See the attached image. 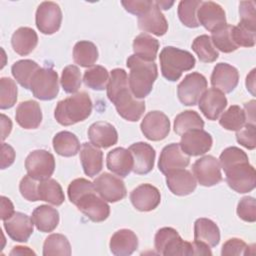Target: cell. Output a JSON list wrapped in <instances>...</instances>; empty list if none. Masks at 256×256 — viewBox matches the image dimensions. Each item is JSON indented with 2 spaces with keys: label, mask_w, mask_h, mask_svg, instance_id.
I'll use <instances>...</instances> for the list:
<instances>
[{
  "label": "cell",
  "mask_w": 256,
  "mask_h": 256,
  "mask_svg": "<svg viewBox=\"0 0 256 256\" xmlns=\"http://www.w3.org/2000/svg\"><path fill=\"white\" fill-rule=\"evenodd\" d=\"M88 137L91 144L104 149L115 145L118 141V133L115 127L104 121L93 123L88 129Z\"/></svg>",
  "instance_id": "25"
},
{
  "label": "cell",
  "mask_w": 256,
  "mask_h": 256,
  "mask_svg": "<svg viewBox=\"0 0 256 256\" xmlns=\"http://www.w3.org/2000/svg\"><path fill=\"white\" fill-rule=\"evenodd\" d=\"M256 27L239 22L237 26H233L232 36L235 44L239 47H253L255 45Z\"/></svg>",
  "instance_id": "46"
},
{
  "label": "cell",
  "mask_w": 256,
  "mask_h": 256,
  "mask_svg": "<svg viewBox=\"0 0 256 256\" xmlns=\"http://www.w3.org/2000/svg\"><path fill=\"white\" fill-rule=\"evenodd\" d=\"M204 127V121L200 115L193 110H186L181 112L175 117L174 120V131L178 135H183L185 132L202 129Z\"/></svg>",
  "instance_id": "38"
},
{
  "label": "cell",
  "mask_w": 256,
  "mask_h": 256,
  "mask_svg": "<svg viewBox=\"0 0 256 256\" xmlns=\"http://www.w3.org/2000/svg\"><path fill=\"white\" fill-rule=\"evenodd\" d=\"M224 172L228 186L237 193H247L255 188L256 172L249 160L232 164Z\"/></svg>",
  "instance_id": "7"
},
{
  "label": "cell",
  "mask_w": 256,
  "mask_h": 256,
  "mask_svg": "<svg viewBox=\"0 0 256 256\" xmlns=\"http://www.w3.org/2000/svg\"><path fill=\"white\" fill-rule=\"evenodd\" d=\"M1 127H2V137H1V139H2V141H4L12 130L11 120H10V118H8L4 114H1Z\"/></svg>",
  "instance_id": "56"
},
{
  "label": "cell",
  "mask_w": 256,
  "mask_h": 256,
  "mask_svg": "<svg viewBox=\"0 0 256 256\" xmlns=\"http://www.w3.org/2000/svg\"><path fill=\"white\" fill-rule=\"evenodd\" d=\"M237 142L243 147L253 150L256 147V128L255 124L246 123L240 130L236 131Z\"/></svg>",
  "instance_id": "49"
},
{
  "label": "cell",
  "mask_w": 256,
  "mask_h": 256,
  "mask_svg": "<svg viewBox=\"0 0 256 256\" xmlns=\"http://www.w3.org/2000/svg\"><path fill=\"white\" fill-rule=\"evenodd\" d=\"M92 112V101L86 92H77L56 105L54 117L56 121L69 126L87 119Z\"/></svg>",
  "instance_id": "4"
},
{
  "label": "cell",
  "mask_w": 256,
  "mask_h": 256,
  "mask_svg": "<svg viewBox=\"0 0 256 256\" xmlns=\"http://www.w3.org/2000/svg\"><path fill=\"white\" fill-rule=\"evenodd\" d=\"M249 246L239 238H231L227 240L221 250L222 256H230V255H246L248 254Z\"/></svg>",
  "instance_id": "51"
},
{
  "label": "cell",
  "mask_w": 256,
  "mask_h": 256,
  "mask_svg": "<svg viewBox=\"0 0 256 256\" xmlns=\"http://www.w3.org/2000/svg\"><path fill=\"white\" fill-rule=\"evenodd\" d=\"M98 59L96 45L87 40L78 41L73 48V60L81 67H92Z\"/></svg>",
  "instance_id": "36"
},
{
  "label": "cell",
  "mask_w": 256,
  "mask_h": 256,
  "mask_svg": "<svg viewBox=\"0 0 256 256\" xmlns=\"http://www.w3.org/2000/svg\"><path fill=\"white\" fill-rule=\"evenodd\" d=\"M109 247L114 255L128 256L137 249L138 238L132 230L120 229L112 235Z\"/></svg>",
  "instance_id": "28"
},
{
  "label": "cell",
  "mask_w": 256,
  "mask_h": 256,
  "mask_svg": "<svg viewBox=\"0 0 256 256\" xmlns=\"http://www.w3.org/2000/svg\"><path fill=\"white\" fill-rule=\"evenodd\" d=\"M161 73L168 81H177L183 72L194 68L195 57L188 51L173 46L164 47L159 55Z\"/></svg>",
  "instance_id": "5"
},
{
  "label": "cell",
  "mask_w": 256,
  "mask_h": 256,
  "mask_svg": "<svg viewBox=\"0 0 256 256\" xmlns=\"http://www.w3.org/2000/svg\"><path fill=\"white\" fill-rule=\"evenodd\" d=\"M108 99L114 104L117 113L127 121H138L145 111V102L138 100L132 94L128 75L124 69L116 68L110 73V79L107 85Z\"/></svg>",
  "instance_id": "1"
},
{
  "label": "cell",
  "mask_w": 256,
  "mask_h": 256,
  "mask_svg": "<svg viewBox=\"0 0 256 256\" xmlns=\"http://www.w3.org/2000/svg\"><path fill=\"white\" fill-rule=\"evenodd\" d=\"M237 215L246 222L256 221V202L251 196L243 197L237 205Z\"/></svg>",
  "instance_id": "48"
},
{
  "label": "cell",
  "mask_w": 256,
  "mask_h": 256,
  "mask_svg": "<svg viewBox=\"0 0 256 256\" xmlns=\"http://www.w3.org/2000/svg\"><path fill=\"white\" fill-rule=\"evenodd\" d=\"M107 168L120 177H126L133 170V157L128 149L117 147L107 154Z\"/></svg>",
  "instance_id": "27"
},
{
  "label": "cell",
  "mask_w": 256,
  "mask_h": 256,
  "mask_svg": "<svg viewBox=\"0 0 256 256\" xmlns=\"http://www.w3.org/2000/svg\"><path fill=\"white\" fill-rule=\"evenodd\" d=\"M157 2V5L159 6L160 9H164V10H167V9H170V7L174 4L173 1L171 2H168V1H156Z\"/></svg>",
  "instance_id": "59"
},
{
  "label": "cell",
  "mask_w": 256,
  "mask_h": 256,
  "mask_svg": "<svg viewBox=\"0 0 256 256\" xmlns=\"http://www.w3.org/2000/svg\"><path fill=\"white\" fill-rule=\"evenodd\" d=\"M80 161L84 173L89 177H94L102 170L103 152L93 144L85 142L81 146Z\"/></svg>",
  "instance_id": "29"
},
{
  "label": "cell",
  "mask_w": 256,
  "mask_h": 256,
  "mask_svg": "<svg viewBox=\"0 0 256 256\" xmlns=\"http://www.w3.org/2000/svg\"><path fill=\"white\" fill-rule=\"evenodd\" d=\"M140 128L148 140L160 141L169 134L170 121L163 112L151 111L144 116Z\"/></svg>",
  "instance_id": "14"
},
{
  "label": "cell",
  "mask_w": 256,
  "mask_h": 256,
  "mask_svg": "<svg viewBox=\"0 0 256 256\" xmlns=\"http://www.w3.org/2000/svg\"><path fill=\"white\" fill-rule=\"evenodd\" d=\"M109 79L110 76L108 70L101 65H95L90 67L84 72L83 75L84 84L88 88L97 91H101L107 88Z\"/></svg>",
  "instance_id": "42"
},
{
  "label": "cell",
  "mask_w": 256,
  "mask_h": 256,
  "mask_svg": "<svg viewBox=\"0 0 256 256\" xmlns=\"http://www.w3.org/2000/svg\"><path fill=\"white\" fill-rule=\"evenodd\" d=\"M138 27L142 31L156 36H163L167 32L168 22L156 1H153L151 7L138 17Z\"/></svg>",
  "instance_id": "23"
},
{
  "label": "cell",
  "mask_w": 256,
  "mask_h": 256,
  "mask_svg": "<svg viewBox=\"0 0 256 256\" xmlns=\"http://www.w3.org/2000/svg\"><path fill=\"white\" fill-rule=\"evenodd\" d=\"M192 170L194 177L202 186L211 187L222 181L219 160L211 155H206L196 160Z\"/></svg>",
  "instance_id": "12"
},
{
  "label": "cell",
  "mask_w": 256,
  "mask_h": 256,
  "mask_svg": "<svg viewBox=\"0 0 256 256\" xmlns=\"http://www.w3.org/2000/svg\"><path fill=\"white\" fill-rule=\"evenodd\" d=\"M38 43L37 33L30 27H20L12 35L11 44L13 50L21 55L26 56L30 54Z\"/></svg>",
  "instance_id": "32"
},
{
  "label": "cell",
  "mask_w": 256,
  "mask_h": 256,
  "mask_svg": "<svg viewBox=\"0 0 256 256\" xmlns=\"http://www.w3.org/2000/svg\"><path fill=\"white\" fill-rule=\"evenodd\" d=\"M130 201L137 210L149 212L157 208L160 204V191L152 184H141L130 193Z\"/></svg>",
  "instance_id": "17"
},
{
  "label": "cell",
  "mask_w": 256,
  "mask_h": 256,
  "mask_svg": "<svg viewBox=\"0 0 256 256\" xmlns=\"http://www.w3.org/2000/svg\"><path fill=\"white\" fill-rule=\"evenodd\" d=\"M158 49L159 41L146 33L139 34L135 37L133 41L134 55L144 61L154 62L157 56Z\"/></svg>",
  "instance_id": "33"
},
{
  "label": "cell",
  "mask_w": 256,
  "mask_h": 256,
  "mask_svg": "<svg viewBox=\"0 0 256 256\" xmlns=\"http://www.w3.org/2000/svg\"><path fill=\"white\" fill-rule=\"evenodd\" d=\"M232 30L233 26L226 23L224 26L213 31L210 38L214 47L223 53H231L237 50L238 46L234 42Z\"/></svg>",
  "instance_id": "41"
},
{
  "label": "cell",
  "mask_w": 256,
  "mask_h": 256,
  "mask_svg": "<svg viewBox=\"0 0 256 256\" xmlns=\"http://www.w3.org/2000/svg\"><path fill=\"white\" fill-rule=\"evenodd\" d=\"M68 198L93 222H102L110 214V207L106 201L96 194L93 182L85 178H77L68 186Z\"/></svg>",
  "instance_id": "2"
},
{
  "label": "cell",
  "mask_w": 256,
  "mask_h": 256,
  "mask_svg": "<svg viewBox=\"0 0 256 256\" xmlns=\"http://www.w3.org/2000/svg\"><path fill=\"white\" fill-rule=\"evenodd\" d=\"M126 65L130 69L128 83L132 94L137 99L145 98L152 91L157 79V65L155 62L144 61L134 54L128 57Z\"/></svg>",
  "instance_id": "3"
},
{
  "label": "cell",
  "mask_w": 256,
  "mask_h": 256,
  "mask_svg": "<svg viewBox=\"0 0 256 256\" xmlns=\"http://www.w3.org/2000/svg\"><path fill=\"white\" fill-rule=\"evenodd\" d=\"M3 225L8 236L17 242H27L34 230L32 218L21 212H15Z\"/></svg>",
  "instance_id": "19"
},
{
  "label": "cell",
  "mask_w": 256,
  "mask_h": 256,
  "mask_svg": "<svg viewBox=\"0 0 256 256\" xmlns=\"http://www.w3.org/2000/svg\"><path fill=\"white\" fill-rule=\"evenodd\" d=\"M246 122L244 110L238 105L230 106L220 117L219 124L226 130L238 131Z\"/></svg>",
  "instance_id": "44"
},
{
  "label": "cell",
  "mask_w": 256,
  "mask_h": 256,
  "mask_svg": "<svg viewBox=\"0 0 256 256\" xmlns=\"http://www.w3.org/2000/svg\"><path fill=\"white\" fill-rule=\"evenodd\" d=\"M52 144L55 152L63 157L75 156L80 150V143L77 136L69 131L57 133L53 137Z\"/></svg>",
  "instance_id": "34"
},
{
  "label": "cell",
  "mask_w": 256,
  "mask_h": 256,
  "mask_svg": "<svg viewBox=\"0 0 256 256\" xmlns=\"http://www.w3.org/2000/svg\"><path fill=\"white\" fill-rule=\"evenodd\" d=\"M194 241L210 248L220 242V230L215 222L208 218H199L194 223Z\"/></svg>",
  "instance_id": "30"
},
{
  "label": "cell",
  "mask_w": 256,
  "mask_h": 256,
  "mask_svg": "<svg viewBox=\"0 0 256 256\" xmlns=\"http://www.w3.org/2000/svg\"><path fill=\"white\" fill-rule=\"evenodd\" d=\"M14 213V206L11 200L5 196H1V219L5 221L9 219Z\"/></svg>",
  "instance_id": "55"
},
{
  "label": "cell",
  "mask_w": 256,
  "mask_h": 256,
  "mask_svg": "<svg viewBox=\"0 0 256 256\" xmlns=\"http://www.w3.org/2000/svg\"><path fill=\"white\" fill-rule=\"evenodd\" d=\"M152 3L153 1L150 0H128L121 2L127 12L134 14L138 17L145 13L151 7Z\"/></svg>",
  "instance_id": "53"
},
{
  "label": "cell",
  "mask_w": 256,
  "mask_h": 256,
  "mask_svg": "<svg viewBox=\"0 0 256 256\" xmlns=\"http://www.w3.org/2000/svg\"><path fill=\"white\" fill-rule=\"evenodd\" d=\"M10 255H35V253L31 249H29V247L16 246L13 247V249L10 252Z\"/></svg>",
  "instance_id": "57"
},
{
  "label": "cell",
  "mask_w": 256,
  "mask_h": 256,
  "mask_svg": "<svg viewBox=\"0 0 256 256\" xmlns=\"http://www.w3.org/2000/svg\"><path fill=\"white\" fill-rule=\"evenodd\" d=\"M17 86L14 80L8 77L0 79V108L8 109L14 106L17 101Z\"/></svg>",
  "instance_id": "47"
},
{
  "label": "cell",
  "mask_w": 256,
  "mask_h": 256,
  "mask_svg": "<svg viewBox=\"0 0 256 256\" xmlns=\"http://www.w3.org/2000/svg\"><path fill=\"white\" fill-rule=\"evenodd\" d=\"M32 221L40 232H52L59 224V212L49 205H40L32 212Z\"/></svg>",
  "instance_id": "31"
},
{
  "label": "cell",
  "mask_w": 256,
  "mask_h": 256,
  "mask_svg": "<svg viewBox=\"0 0 256 256\" xmlns=\"http://www.w3.org/2000/svg\"><path fill=\"white\" fill-rule=\"evenodd\" d=\"M15 160V151L12 146L7 143L1 145V169H5L13 164Z\"/></svg>",
  "instance_id": "54"
},
{
  "label": "cell",
  "mask_w": 256,
  "mask_h": 256,
  "mask_svg": "<svg viewBox=\"0 0 256 256\" xmlns=\"http://www.w3.org/2000/svg\"><path fill=\"white\" fill-rule=\"evenodd\" d=\"M128 150L133 157V172L138 175L148 174L154 167L155 150L145 142H137L132 144Z\"/></svg>",
  "instance_id": "21"
},
{
  "label": "cell",
  "mask_w": 256,
  "mask_h": 256,
  "mask_svg": "<svg viewBox=\"0 0 256 256\" xmlns=\"http://www.w3.org/2000/svg\"><path fill=\"white\" fill-rule=\"evenodd\" d=\"M207 90L206 78L198 73L187 74L177 86L179 101L185 106H194L198 103L202 94Z\"/></svg>",
  "instance_id": "10"
},
{
  "label": "cell",
  "mask_w": 256,
  "mask_h": 256,
  "mask_svg": "<svg viewBox=\"0 0 256 256\" xmlns=\"http://www.w3.org/2000/svg\"><path fill=\"white\" fill-rule=\"evenodd\" d=\"M211 84L223 93L232 92L239 82L238 70L228 63H218L211 74Z\"/></svg>",
  "instance_id": "22"
},
{
  "label": "cell",
  "mask_w": 256,
  "mask_h": 256,
  "mask_svg": "<svg viewBox=\"0 0 256 256\" xmlns=\"http://www.w3.org/2000/svg\"><path fill=\"white\" fill-rule=\"evenodd\" d=\"M37 180L33 179L30 177L28 174L24 176L19 184V190L22 195L26 200L30 202H35L39 201V196H38V183L36 182Z\"/></svg>",
  "instance_id": "50"
},
{
  "label": "cell",
  "mask_w": 256,
  "mask_h": 256,
  "mask_svg": "<svg viewBox=\"0 0 256 256\" xmlns=\"http://www.w3.org/2000/svg\"><path fill=\"white\" fill-rule=\"evenodd\" d=\"M197 19L199 24L210 32H213L226 24L224 9L218 3L213 1H202L197 11Z\"/></svg>",
  "instance_id": "18"
},
{
  "label": "cell",
  "mask_w": 256,
  "mask_h": 256,
  "mask_svg": "<svg viewBox=\"0 0 256 256\" xmlns=\"http://www.w3.org/2000/svg\"><path fill=\"white\" fill-rule=\"evenodd\" d=\"M39 65L30 59L16 61L11 67V73L15 80L25 89H30L32 77L39 69Z\"/></svg>",
  "instance_id": "37"
},
{
  "label": "cell",
  "mask_w": 256,
  "mask_h": 256,
  "mask_svg": "<svg viewBox=\"0 0 256 256\" xmlns=\"http://www.w3.org/2000/svg\"><path fill=\"white\" fill-rule=\"evenodd\" d=\"M43 255L44 256L71 255V246L67 237L59 233L50 234L44 241Z\"/></svg>",
  "instance_id": "39"
},
{
  "label": "cell",
  "mask_w": 256,
  "mask_h": 256,
  "mask_svg": "<svg viewBox=\"0 0 256 256\" xmlns=\"http://www.w3.org/2000/svg\"><path fill=\"white\" fill-rule=\"evenodd\" d=\"M239 14L241 21L248 25L256 27V14L254 1H242L239 4Z\"/></svg>",
  "instance_id": "52"
},
{
  "label": "cell",
  "mask_w": 256,
  "mask_h": 256,
  "mask_svg": "<svg viewBox=\"0 0 256 256\" xmlns=\"http://www.w3.org/2000/svg\"><path fill=\"white\" fill-rule=\"evenodd\" d=\"M35 22L38 30L45 34L51 35L57 32L62 22V11L59 5L55 2L44 1L42 2L35 15Z\"/></svg>",
  "instance_id": "11"
},
{
  "label": "cell",
  "mask_w": 256,
  "mask_h": 256,
  "mask_svg": "<svg viewBox=\"0 0 256 256\" xmlns=\"http://www.w3.org/2000/svg\"><path fill=\"white\" fill-rule=\"evenodd\" d=\"M166 185L174 195L186 196L196 189L197 181L189 170L178 169L166 174Z\"/></svg>",
  "instance_id": "24"
},
{
  "label": "cell",
  "mask_w": 256,
  "mask_h": 256,
  "mask_svg": "<svg viewBox=\"0 0 256 256\" xmlns=\"http://www.w3.org/2000/svg\"><path fill=\"white\" fill-rule=\"evenodd\" d=\"M190 163V157L185 154L178 143H171L165 146L160 154L158 168L163 174L171 171L184 169Z\"/></svg>",
  "instance_id": "16"
},
{
  "label": "cell",
  "mask_w": 256,
  "mask_h": 256,
  "mask_svg": "<svg viewBox=\"0 0 256 256\" xmlns=\"http://www.w3.org/2000/svg\"><path fill=\"white\" fill-rule=\"evenodd\" d=\"M211 135L203 129H194L181 135L180 147L188 156H200L208 152L212 147Z\"/></svg>",
  "instance_id": "15"
},
{
  "label": "cell",
  "mask_w": 256,
  "mask_h": 256,
  "mask_svg": "<svg viewBox=\"0 0 256 256\" xmlns=\"http://www.w3.org/2000/svg\"><path fill=\"white\" fill-rule=\"evenodd\" d=\"M255 69H253L249 75H247L246 77V87L247 90H249L253 95H255L254 93V89H255Z\"/></svg>",
  "instance_id": "58"
},
{
  "label": "cell",
  "mask_w": 256,
  "mask_h": 256,
  "mask_svg": "<svg viewBox=\"0 0 256 256\" xmlns=\"http://www.w3.org/2000/svg\"><path fill=\"white\" fill-rule=\"evenodd\" d=\"M81 73L77 66L68 65L63 69L60 82L63 90L66 93H76L81 86Z\"/></svg>",
  "instance_id": "45"
},
{
  "label": "cell",
  "mask_w": 256,
  "mask_h": 256,
  "mask_svg": "<svg viewBox=\"0 0 256 256\" xmlns=\"http://www.w3.org/2000/svg\"><path fill=\"white\" fill-rule=\"evenodd\" d=\"M199 109L208 120H216L227 106L225 94L216 89L206 90L198 101Z\"/></svg>",
  "instance_id": "20"
},
{
  "label": "cell",
  "mask_w": 256,
  "mask_h": 256,
  "mask_svg": "<svg viewBox=\"0 0 256 256\" xmlns=\"http://www.w3.org/2000/svg\"><path fill=\"white\" fill-rule=\"evenodd\" d=\"M30 90L34 97L48 101L54 99L59 92L58 74L53 68L40 67L30 83Z\"/></svg>",
  "instance_id": "8"
},
{
  "label": "cell",
  "mask_w": 256,
  "mask_h": 256,
  "mask_svg": "<svg viewBox=\"0 0 256 256\" xmlns=\"http://www.w3.org/2000/svg\"><path fill=\"white\" fill-rule=\"evenodd\" d=\"M16 122L24 129H36L42 122V111L38 102L27 100L21 102L15 113Z\"/></svg>",
  "instance_id": "26"
},
{
  "label": "cell",
  "mask_w": 256,
  "mask_h": 256,
  "mask_svg": "<svg viewBox=\"0 0 256 256\" xmlns=\"http://www.w3.org/2000/svg\"><path fill=\"white\" fill-rule=\"evenodd\" d=\"M96 192L105 201L115 203L126 197L127 190L122 179L104 172L99 175L93 182Z\"/></svg>",
  "instance_id": "13"
},
{
  "label": "cell",
  "mask_w": 256,
  "mask_h": 256,
  "mask_svg": "<svg viewBox=\"0 0 256 256\" xmlns=\"http://www.w3.org/2000/svg\"><path fill=\"white\" fill-rule=\"evenodd\" d=\"M201 0H182L178 4V17L183 25L189 28H196L200 24L197 19V11Z\"/></svg>",
  "instance_id": "43"
},
{
  "label": "cell",
  "mask_w": 256,
  "mask_h": 256,
  "mask_svg": "<svg viewBox=\"0 0 256 256\" xmlns=\"http://www.w3.org/2000/svg\"><path fill=\"white\" fill-rule=\"evenodd\" d=\"M39 200L48 202L55 206H60L64 200V192L61 185L55 179H45L38 183Z\"/></svg>",
  "instance_id": "35"
},
{
  "label": "cell",
  "mask_w": 256,
  "mask_h": 256,
  "mask_svg": "<svg viewBox=\"0 0 256 256\" xmlns=\"http://www.w3.org/2000/svg\"><path fill=\"white\" fill-rule=\"evenodd\" d=\"M192 50L197 54L199 60L204 63L216 61L219 56L218 51L214 47L210 36L203 34L196 37L192 42Z\"/></svg>",
  "instance_id": "40"
},
{
  "label": "cell",
  "mask_w": 256,
  "mask_h": 256,
  "mask_svg": "<svg viewBox=\"0 0 256 256\" xmlns=\"http://www.w3.org/2000/svg\"><path fill=\"white\" fill-rule=\"evenodd\" d=\"M154 246L156 252L163 256L193 255L192 243L184 241L172 227H163L156 232Z\"/></svg>",
  "instance_id": "6"
},
{
  "label": "cell",
  "mask_w": 256,
  "mask_h": 256,
  "mask_svg": "<svg viewBox=\"0 0 256 256\" xmlns=\"http://www.w3.org/2000/svg\"><path fill=\"white\" fill-rule=\"evenodd\" d=\"M27 174L35 180H45L52 176L55 170V158L53 154L44 149L30 152L25 159Z\"/></svg>",
  "instance_id": "9"
}]
</instances>
